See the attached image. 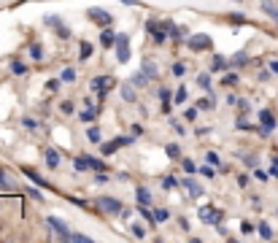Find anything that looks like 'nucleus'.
<instances>
[{"label":"nucleus","instance_id":"nucleus-1","mask_svg":"<svg viewBox=\"0 0 278 243\" xmlns=\"http://www.w3.org/2000/svg\"><path fill=\"white\" fill-rule=\"evenodd\" d=\"M95 208L103 211V214H108V216H119L124 211L122 202L116 200V197H98V200H95Z\"/></svg>","mask_w":278,"mask_h":243},{"label":"nucleus","instance_id":"nucleus-2","mask_svg":"<svg viewBox=\"0 0 278 243\" xmlns=\"http://www.w3.org/2000/svg\"><path fill=\"white\" fill-rule=\"evenodd\" d=\"M200 219L208 222V224H221L224 222V211L216 208V205H203L200 208Z\"/></svg>","mask_w":278,"mask_h":243},{"label":"nucleus","instance_id":"nucleus-3","mask_svg":"<svg viewBox=\"0 0 278 243\" xmlns=\"http://www.w3.org/2000/svg\"><path fill=\"white\" fill-rule=\"evenodd\" d=\"M111 87H114V79H111V76H98V79H92V84H89V89H92L98 98H105Z\"/></svg>","mask_w":278,"mask_h":243},{"label":"nucleus","instance_id":"nucleus-4","mask_svg":"<svg viewBox=\"0 0 278 243\" xmlns=\"http://www.w3.org/2000/svg\"><path fill=\"white\" fill-rule=\"evenodd\" d=\"M273 127H276V116H273V111H259V135H270Z\"/></svg>","mask_w":278,"mask_h":243},{"label":"nucleus","instance_id":"nucleus-5","mask_svg":"<svg viewBox=\"0 0 278 243\" xmlns=\"http://www.w3.org/2000/svg\"><path fill=\"white\" fill-rule=\"evenodd\" d=\"M89 19H92L95 24H100V27H111V22H114V14L103 11V8H89Z\"/></svg>","mask_w":278,"mask_h":243},{"label":"nucleus","instance_id":"nucleus-6","mask_svg":"<svg viewBox=\"0 0 278 243\" xmlns=\"http://www.w3.org/2000/svg\"><path fill=\"white\" fill-rule=\"evenodd\" d=\"M116 60L127 62L130 60V38L127 35H116Z\"/></svg>","mask_w":278,"mask_h":243},{"label":"nucleus","instance_id":"nucleus-7","mask_svg":"<svg viewBox=\"0 0 278 243\" xmlns=\"http://www.w3.org/2000/svg\"><path fill=\"white\" fill-rule=\"evenodd\" d=\"M46 224L52 227V230L57 232V235L62 238V241H70V230H68V224H65L62 219H57V216H49V219H46Z\"/></svg>","mask_w":278,"mask_h":243},{"label":"nucleus","instance_id":"nucleus-8","mask_svg":"<svg viewBox=\"0 0 278 243\" xmlns=\"http://www.w3.org/2000/svg\"><path fill=\"white\" fill-rule=\"evenodd\" d=\"M211 46H214L211 38H208V35H203V33L189 38V49H192V52H205V49H211Z\"/></svg>","mask_w":278,"mask_h":243},{"label":"nucleus","instance_id":"nucleus-9","mask_svg":"<svg viewBox=\"0 0 278 243\" xmlns=\"http://www.w3.org/2000/svg\"><path fill=\"white\" fill-rule=\"evenodd\" d=\"M14 186H17V184H14V179H11V176H8L3 168H0V192L11 195V192H14Z\"/></svg>","mask_w":278,"mask_h":243},{"label":"nucleus","instance_id":"nucleus-10","mask_svg":"<svg viewBox=\"0 0 278 243\" xmlns=\"http://www.w3.org/2000/svg\"><path fill=\"white\" fill-rule=\"evenodd\" d=\"M100 43H103L105 49L116 46V33H114L111 27H103V33H100Z\"/></svg>","mask_w":278,"mask_h":243},{"label":"nucleus","instance_id":"nucleus-11","mask_svg":"<svg viewBox=\"0 0 278 243\" xmlns=\"http://www.w3.org/2000/svg\"><path fill=\"white\" fill-rule=\"evenodd\" d=\"M140 70L149 76V81L159 76V70H157V65H154V60H151V57H143V65H140Z\"/></svg>","mask_w":278,"mask_h":243},{"label":"nucleus","instance_id":"nucleus-12","mask_svg":"<svg viewBox=\"0 0 278 243\" xmlns=\"http://www.w3.org/2000/svg\"><path fill=\"white\" fill-rule=\"evenodd\" d=\"M262 11H265L267 17L273 19V22H278V6H276V3H270V0H262Z\"/></svg>","mask_w":278,"mask_h":243},{"label":"nucleus","instance_id":"nucleus-13","mask_svg":"<svg viewBox=\"0 0 278 243\" xmlns=\"http://www.w3.org/2000/svg\"><path fill=\"white\" fill-rule=\"evenodd\" d=\"M122 98L127 100V103H135V100H138V95H135V84H133V81L122 87Z\"/></svg>","mask_w":278,"mask_h":243},{"label":"nucleus","instance_id":"nucleus-14","mask_svg":"<svg viewBox=\"0 0 278 243\" xmlns=\"http://www.w3.org/2000/svg\"><path fill=\"white\" fill-rule=\"evenodd\" d=\"M257 232H259L262 241H273V227L267 224V222H259V224H257Z\"/></svg>","mask_w":278,"mask_h":243},{"label":"nucleus","instance_id":"nucleus-15","mask_svg":"<svg viewBox=\"0 0 278 243\" xmlns=\"http://www.w3.org/2000/svg\"><path fill=\"white\" fill-rule=\"evenodd\" d=\"M46 165L49 168H60V151L57 149H46Z\"/></svg>","mask_w":278,"mask_h":243},{"label":"nucleus","instance_id":"nucleus-16","mask_svg":"<svg viewBox=\"0 0 278 243\" xmlns=\"http://www.w3.org/2000/svg\"><path fill=\"white\" fill-rule=\"evenodd\" d=\"M181 186H186L192 197H200V195H203V186H197V184H195V181H192V179H184V181H181Z\"/></svg>","mask_w":278,"mask_h":243},{"label":"nucleus","instance_id":"nucleus-17","mask_svg":"<svg viewBox=\"0 0 278 243\" xmlns=\"http://www.w3.org/2000/svg\"><path fill=\"white\" fill-rule=\"evenodd\" d=\"M87 165H89V168L95 170V173H103V170L108 168V165H105L103 160H98V157H87Z\"/></svg>","mask_w":278,"mask_h":243},{"label":"nucleus","instance_id":"nucleus-18","mask_svg":"<svg viewBox=\"0 0 278 243\" xmlns=\"http://www.w3.org/2000/svg\"><path fill=\"white\" fill-rule=\"evenodd\" d=\"M205 160H208L216 170H221V173L227 170V165H221V160H219V154H216V151H208V154H205Z\"/></svg>","mask_w":278,"mask_h":243},{"label":"nucleus","instance_id":"nucleus-19","mask_svg":"<svg viewBox=\"0 0 278 243\" xmlns=\"http://www.w3.org/2000/svg\"><path fill=\"white\" fill-rule=\"evenodd\" d=\"M22 170H24V176H27V179L33 181V184H38V186H52V184H46V181H43L41 176L35 173V170H30V168H22Z\"/></svg>","mask_w":278,"mask_h":243},{"label":"nucleus","instance_id":"nucleus-20","mask_svg":"<svg viewBox=\"0 0 278 243\" xmlns=\"http://www.w3.org/2000/svg\"><path fill=\"white\" fill-rule=\"evenodd\" d=\"M116 149H122V141H119V138H114L111 143H103V146H100V151H103V154H114Z\"/></svg>","mask_w":278,"mask_h":243},{"label":"nucleus","instance_id":"nucleus-21","mask_svg":"<svg viewBox=\"0 0 278 243\" xmlns=\"http://www.w3.org/2000/svg\"><path fill=\"white\" fill-rule=\"evenodd\" d=\"M165 154H168L170 160H181V146L179 143H168L165 146Z\"/></svg>","mask_w":278,"mask_h":243},{"label":"nucleus","instance_id":"nucleus-22","mask_svg":"<svg viewBox=\"0 0 278 243\" xmlns=\"http://www.w3.org/2000/svg\"><path fill=\"white\" fill-rule=\"evenodd\" d=\"M135 195H138V202H140V205H149V202H151L149 189H143V186H138V189H135Z\"/></svg>","mask_w":278,"mask_h":243},{"label":"nucleus","instance_id":"nucleus-23","mask_svg":"<svg viewBox=\"0 0 278 243\" xmlns=\"http://www.w3.org/2000/svg\"><path fill=\"white\" fill-rule=\"evenodd\" d=\"M79 57H81V60H89V57H92V43L81 40V46H79Z\"/></svg>","mask_w":278,"mask_h":243},{"label":"nucleus","instance_id":"nucleus-24","mask_svg":"<svg viewBox=\"0 0 278 243\" xmlns=\"http://www.w3.org/2000/svg\"><path fill=\"white\" fill-rule=\"evenodd\" d=\"M232 65H235V68H246V65H249V57H246V52H238L235 57H232Z\"/></svg>","mask_w":278,"mask_h":243},{"label":"nucleus","instance_id":"nucleus-25","mask_svg":"<svg viewBox=\"0 0 278 243\" xmlns=\"http://www.w3.org/2000/svg\"><path fill=\"white\" fill-rule=\"evenodd\" d=\"M130 81H133L135 87H146V84H149V76H146L143 70H140V73H135V76H133V79H130Z\"/></svg>","mask_w":278,"mask_h":243},{"label":"nucleus","instance_id":"nucleus-26","mask_svg":"<svg viewBox=\"0 0 278 243\" xmlns=\"http://www.w3.org/2000/svg\"><path fill=\"white\" fill-rule=\"evenodd\" d=\"M130 232H133L135 238H143V235H146V227L138 224V222H133V224H130Z\"/></svg>","mask_w":278,"mask_h":243},{"label":"nucleus","instance_id":"nucleus-27","mask_svg":"<svg viewBox=\"0 0 278 243\" xmlns=\"http://www.w3.org/2000/svg\"><path fill=\"white\" fill-rule=\"evenodd\" d=\"M30 57H33V60H41L43 57V46H41V43H33V46H30Z\"/></svg>","mask_w":278,"mask_h":243},{"label":"nucleus","instance_id":"nucleus-28","mask_svg":"<svg viewBox=\"0 0 278 243\" xmlns=\"http://www.w3.org/2000/svg\"><path fill=\"white\" fill-rule=\"evenodd\" d=\"M179 186V179H173V176H165L162 179V189H176Z\"/></svg>","mask_w":278,"mask_h":243},{"label":"nucleus","instance_id":"nucleus-29","mask_svg":"<svg viewBox=\"0 0 278 243\" xmlns=\"http://www.w3.org/2000/svg\"><path fill=\"white\" fill-rule=\"evenodd\" d=\"M154 219H157V222H168V219H170V211H168V208H157V211H154Z\"/></svg>","mask_w":278,"mask_h":243},{"label":"nucleus","instance_id":"nucleus-30","mask_svg":"<svg viewBox=\"0 0 278 243\" xmlns=\"http://www.w3.org/2000/svg\"><path fill=\"white\" fill-rule=\"evenodd\" d=\"M60 79H62V81H68V84H73V81H76V70H73V68H65Z\"/></svg>","mask_w":278,"mask_h":243},{"label":"nucleus","instance_id":"nucleus-31","mask_svg":"<svg viewBox=\"0 0 278 243\" xmlns=\"http://www.w3.org/2000/svg\"><path fill=\"white\" fill-rule=\"evenodd\" d=\"M87 138L92 141V143H100V130L98 127H89L87 130Z\"/></svg>","mask_w":278,"mask_h":243},{"label":"nucleus","instance_id":"nucleus-32","mask_svg":"<svg viewBox=\"0 0 278 243\" xmlns=\"http://www.w3.org/2000/svg\"><path fill=\"white\" fill-rule=\"evenodd\" d=\"M173 103H179V105L186 103V89H184V87H179V92L173 95Z\"/></svg>","mask_w":278,"mask_h":243},{"label":"nucleus","instance_id":"nucleus-33","mask_svg":"<svg viewBox=\"0 0 278 243\" xmlns=\"http://www.w3.org/2000/svg\"><path fill=\"white\" fill-rule=\"evenodd\" d=\"M197 84H200V87H203V89H211V76H208V73L197 76Z\"/></svg>","mask_w":278,"mask_h":243},{"label":"nucleus","instance_id":"nucleus-34","mask_svg":"<svg viewBox=\"0 0 278 243\" xmlns=\"http://www.w3.org/2000/svg\"><path fill=\"white\" fill-rule=\"evenodd\" d=\"M197 108L208 111V108H214V103H211V98H200V100H197Z\"/></svg>","mask_w":278,"mask_h":243},{"label":"nucleus","instance_id":"nucleus-35","mask_svg":"<svg viewBox=\"0 0 278 243\" xmlns=\"http://www.w3.org/2000/svg\"><path fill=\"white\" fill-rule=\"evenodd\" d=\"M76 170H89V165H87V157H76Z\"/></svg>","mask_w":278,"mask_h":243},{"label":"nucleus","instance_id":"nucleus-36","mask_svg":"<svg viewBox=\"0 0 278 243\" xmlns=\"http://www.w3.org/2000/svg\"><path fill=\"white\" fill-rule=\"evenodd\" d=\"M211 68H214V70H224V68H227V60H221V57H214V62H211Z\"/></svg>","mask_w":278,"mask_h":243},{"label":"nucleus","instance_id":"nucleus-37","mask_svg":"<svg viewBox=\"0 0 278 243\" xmlns=\"http://www.w3.org/2000/svg\"><path fill=\"white\" fill-rule=\"evenodd\" d=\"M221 84H227V87H235V84H238V76H235V73H227L224 79H221Z\"/></svg>","mask_w":278,"mask_h":243},{"label":"nucleus","instance_id":"nucleus-38","mask_svg":"<svg viewBox=\"0 0 278 243\" xmlns=\"http://www.w3.org/2000/svg\"><path fill=\"white\" fill-rule=\"evenodd\" d=\"M95 114H98V108H87V111L81 114V122H92V119H95Z\"/></svg>","mask_w":278,"mask_h":243},{"label":"nucleus","instance_id":"nucleus-39","mask_svg":"<svg viewBox=\"0 0 278 243\" xmlns=\"http://www.w3.org/2000/svg\"><path fill=\"white\" fill-rule=\"evenodd\" d=\"M186 73V65L184 62H173V76H184Z\"/></svg>","mask_w":278,"mask_h":243},{"label":"nucleus","instance_id":"nucleus-40","mask_svg":"<svg viewBox=\"0 0 278 243\" xmlns=\"http://www.w3.org/2000/svg\"><path fill=\"white\" fill-rule=\"evenodd\" d=\"M181 165H184V170H186V173H195V170H197V165H195L192 160H181Z\"/></svg>","mask_w":278,"mask_h":243},{"label":"nucleus","instance_id":"nucleus-41","mask_svg":"<svg viewBox=\"0 0 278 243\" xmlns=\"http://www.w3.org/2000/svg\"><path fill=\"white\" fill-rule=\"evenodd\" d=\"M240 232H243V235H251V232H254V224H251V222H240Z\"/></svg>","mask_w":278,"mask_h":243},{"label":"nucleus","instance_id":"nucleus-42","mask_svg":"<svg viewBox=\"0 0 278 243\" xmlns=\"http://www.w3.org/2000/svg\"><path fill=\"white\" fill-rule=\"evenodd\" d=\"M27 195L33 197V200H43V195H41L38 189H35V186H27Z\"/></svg>","mask_w":278,"mask_h":243},{"label":"nucleus","instance_id":"nucleus-43","mask_svg":"<svg viewBox=\"0 0 278 243\" xmlns=\"http://www.w3.org/2000/svg\"><path fill=\"white\" fill-rule=\"evenodd\" d=\"M70 241H76V243H89V238H87V235H79V232H70Z\"/></svg>","mask_w":278,"mask_h":243},{"label":"nucleus","instance_id":"nucleus-44","mask_svg":"<svg viewBox=\"0 0 278 243\" xmlns=\"http://www.w3.org/2000/svg\"><path fill=\"white\" fill-rule=\"evenodd\" d=\"M11 70H14V73H27V68H24L22 62H17V60L11 62Z\"/></svg>","mask_w":278,"mask_h":243},{"label":"nucleus","instance_id":"nucleus-45","mask_svg":"<svg viewBox=\"0 0 278 243\" xmlns=\"http://www.w3.org/2000/svg\"><path fill=\"white\" fill-rule=\"evenodd\" d=\"M230 22H232V24H243V22H246V17H243V14H232Z\"/></svg>","mask_w":278,"mask_h":243},{"label":"nucleus","instance_id":"nucleus-46","mask_svg":"<svg viewBox=\"0 0 278 243\" xmlns=\"http://www.w3.org/2000/svg\"><path fill=\"white\" fill-rule=\"evenodd\" d=\"M235 127H238V130H251V124H249V122L243 119V116H240V119H238V124H235Z\"/></svg>","mask_w":278,"mask_h":243},{"label":"nucleus","instance_id":"nucleus-47","mask_svg":"<svg viewBox=\"0 0 278 243\" xmlns=\"http://www.w3.org/2000/svg\"><path fill=\"white\" fill-rule=\"evenodd\" d=\"M235 105H238V108H240V111H243V114H246V111L251 108V103H249V100H238Z\"/></svg>","mask_w":278,"mask_h":243},{"label":"nucleus","instance_id":"nucleus-48","mask_svg":"<svg viewBox=\"0 0 278 243\" xmlns=\"http://www.w3.org/2000/svg\"><path fill=\"white\" fill-rule=\"evenodd\" d=\"M57 35H60V38H70V30H68V27H62V24H60V27H57Z\"/></svg>","mask_w":278,"mask_h":243},{"label":"nucleus","instance_id":"nucleus-49","mask_svg":"<svg viewBox=\"0 0 278 243\" xmlns=\"http://www.w3.org/2000/svg\"><path fill=\"white\" fill-rule=\"evenodd\" d=\"M46 24L49 27H60V19L57 17H46Z\"/></svg>","mask_w":278,"mask_h":243},{"label":"nucleus","instance_id":"nucleus-50","mask_svg":"<svg viewBox=\"0 0 278 243\" xmlns=\"http://www.w3.org/2000/svg\"><path fill=\"white\" fill-rule=\"evenodd\" d=\"M238 184H240V186H246V184H249V176H246V173H240V176H238Z\"/></svg>","mask_w":278,"mask_h":243},{"label":"nucleus","instance_id":"nucleus-51","mask_svg":"<svg viewBox=\"0 0 278 243\" xmlns=\"http://www.w3.org/2000/svg\"><path fill=\"white\" fill-rule=\"evenodd\" d=\"M62 114H73V103H62Z\"/></svg>","mask_w":278,"mask_h":243},{"label":"nucleus","instance_id":"nucleus-52","mask_svg":"<svg viewBox=\"0 0 278 243\" xmlns=\"http://www.w3.org/2000/svg\"><path fill=\"white\" fill-rule=\"evenodd\" d=\"M95 181H98V184H105V181H108V176H105V173H98V176H95Z\"/></svg>","mask_w":278,"mask_h":243},{"label":"nucleus","instance_id":"nucleus-53","mask_svg":"<svg viewBox=\"0 0 278 243\" xmlns=\"http://www.w3.org/2000/svg\"><path fill=\"white\" fill-rule=\"evenodd\" d=\"M254 176H257L259 181H267V173H265V170H254Z\"/></svg>","mask_w":278,"mask_h":243},{"label":"nucleus","instance_id":"nucleus-54","mask_svg":"<svg viewBox=\"0 0 278 243\" xmlns=\"http://www.w3.org/2000/svg\"><path fill=\"white\" fill-rule=\"evenodd\" d=\"M257 79H259V81H267V79H270V70H262V73L257 76Z\"/></svg>","mask_w":278,"mask_h":243},{"label":"nucleus","instance_id":"nucleus-55","mask_svg":"<svg viewBox=\"0 0 278 243\" xmlns=\"http://www.w3.org/2000/svg\"><path fill=\"white\" fill-rule=\"evenodd\" d=\"M270 70H273V73H278V60H273V62H270Z\"/></svg>","mask_w":278,"mask_h":243},{"label":"nucleus","instance_id":"nucleus-56","mask_svg":"<svg viewBox=\"0 0 278 243\" xmlns=\"http://www.w3.org/2000/svg\"><path fill=\"white\" fill-rule=\"evenodd\" d=\"M273 165H278V157H273Z\"/></svg>","mask_w":278,"mask_h":243}]
</instances>
